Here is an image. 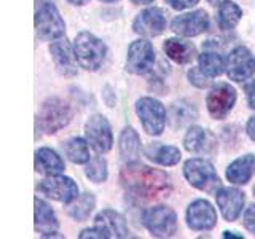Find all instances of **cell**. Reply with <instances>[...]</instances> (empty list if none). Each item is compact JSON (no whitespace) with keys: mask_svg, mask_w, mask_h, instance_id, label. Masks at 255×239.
I'll return each instance as SVG.
<instances>
[{"mask_svg":"<svg viewBox=\"0 0 255 239\" xmlns=\"http://www.w3.org/2000/svg\"><path fill=\"white\" fill-rule=\"evenodd\" d=\"M120 182L128 193L142 201H151L171 193L169 175L142 163H128L120 172Z\"/></svg>","mask_w":255,"mask_h":239,"instance_id":"6da1fadb","label":"cell"},{"mask_svg":"<svg viewBox=\"0 0 255 239\" xmlns=\"http://www.w3.org/2000/svg\"><path fill=\"white\" fill-rule=\"evenodd\" d=\"M74 50L78 64L85 70H98L106 61L107 46L101 38L93 35L91 32H80L75 37Z\"/></svg>","mask_w":255,"mask_h":239,"instance_id":"7a4b0ae2","label":"cell"},{"mask_svg":"<svg viewBox=\"0 0 255 239\" xmlns=\"http://www.w3.org/2000/svg\"><path fill=\"white\" fill-rule=\"evenodd\" d=\"M72 120V107L67 101L61 98H50L42 104L38 114L40 127L46 134H54L67 126Z\"/></svg>","mask_w":255,"mask_h":239,"instance_id":"3957f363","label":"cell"},{"mask_svg":"<svg viewBox=\"0 0 255 239\" xmlns=\"http://www.w3.org/2000/svg\"><path fill=\"white\" fill-rule=\"evenodd\" d=\"M183 175L190 182V185H193L198 190L211 193V191L220 187V179L217 172H215L212 163L203 158L188 159L185 166H183Z\"/></svg>","mask_w":255,"mask_h":239,"instance_id":"277c9868","label":"cell"},{"mask_svg":"<svg viewBox=\"0 0 255 239\" xmlns=\"http://www.w3.org/2000/svg\"><path fill=\"white\" fill-rule=\"evenodd\" d=\"M142 223L151 236L169 238L177 231V215L167 206L150 207L142 215Z\"/></svg>","mask_w":255,"mask_h":239,"instance_id":"5b68a950","label":"cell"},{"mask_svg":"<svg viewBox=\"0 0 255 239\" xmlns=\"http://www.w3.org/2000/svg\"><path fill=\"white\" fill-rule=\"evenodd\" d=\"M35 30L42 40H58L66 32L61 14L53 3L42 2L35 10Z\"/></svg>","mask_w":255,"mask_h":239,"instance_id":"8992f818","label":"cell"},{"mask_svg":"<svg viewBox=\"0 0 255 239\" xmlns=\"http://www.w3.org/2000/svg\"><path fill=\"white\" fill-rule=\"evenodd\" d=\"M135 114L140 118L143 131L150 135H159L166 126V110L163 104L153 98H142L135 102Z\"/></svg>","mask_w":255,"mask_h":239,"instance_id":"52a82bcc","label":"cell"},{"mask_svg":"<svg viewBox=\"0 0 255 239\" xmlns=\"http://www.w3.org/2000/svg\"><path fill=\"white\" fill-rule=\"evenodd\" d=\"M43 195L48 198L56 199L59 203H72L78 196V187L77 183L72 180L70 177L66 175H48L45 180H42L37 187Z\"/></svg>","mask_w":255,"mask_h":239,"instance_id":"ba28073f","label":"cell"},{"mask_svg":"<svg viewBox=\"0 0 255 239\" xmlns=\"http://www.w3.org/2000/svg\"><path fill=\"white\" fill-rule=\"evenodd\" d=\"M155 64L153 45L147 40H135L129 45L126 56V69L134 75H143L151 70Z\"/></svg>","mask_w":255,"mask_h":239,"instance_id":"9c48e42d","label":"cell"},{"mask_svg":"<svg viewBox=\"0 0 255 239\" xmlns=\"http://www.w3.org/2000/svg\"><path fill=\"white\" fill-rule=\"evenodd\" d=\"M85 134L88 143L98 151V153H107L112 148V129L106 117L93 115L85 124Z\"/></svg>","mask_w":255,"mask_h":239,"instance_id":"30bf717a","label":"cell"},{"mask_svg":"<svg viewBox=\"0 0 255 239\" xmlns=\"http://www.w3.org/2000/svg\"><path fill=\"white\" fill-rule=\"evenodd\" d=\"M236 102V91L233 86H230L227 83H219L217 86H214L211 93L207 94V110L212 118L215 120H223L231 109H233Z\"/></svg>","mask_w":255,"mask_h":239,"instance_id":"8fae6325","label":"cell"},{"mask_svg":"<svg viewBox=\"0 0 255 239\" xmlns=\"http://www.w3.org/2000/svg\"><path fill=\"white\" fill-rule=\"evenodd\" d=\"M255 72V58L246 46H238L227 59V74L235 82H244Z\"/></svg>","mask_w":255,"mask_h":239,"instance_id":"7c38bea8","label":"cell"},{"mask_svg":"<svg viewBox=\"0 0 255 239\" xmlns=\"http://www.w3.org/2000/svg\"><path fill=\"white\" fill-rule=\"evenodd\" d=\"M135 34L142 37H156L166 29V13L163 8H147L135 16L132 22Z\"/></svg>","mask_w":255,"mask_h":239,"instance_id":"4fadbf2b","label":"cell"},{"mask_svg":"<svg viewBox=\"0 0 255 239\" xmlns=\"http://www.w3.org/2000/svg\"><path fill=\"white\" fill-rule=\"evenodd\" d=\"M217 223V212L206 199H196L187 209V225L195 231H209Z\"/></svg>","mask_w":255,"mask_h":239,"instance_id":"5bb4252c","label":"cell"},{"mask_svg":"<svg viewBox=\"0 0 255 239\" xmlns=\"http://www.w3.org/2000/svg\"><path fill=\"white\" fill-rule=\"evenodd\" d=\"M50 53L58 74L62 77H75L77 75V56L75 50L70 46L66 38H58L51 43Z\"/></svg>","mask_w":255,"mask_h":239,"instance_id":"9a60e30c","label":"cell"},{"mask_svg":"<svg viewBox=\"0 0 255 239\" xmlns=\"http://www.w3.org/2000/svg\"><path fill=\"white\" fill-rule=\"evenodd\" d=\"M172 32L177 35H183V37H195L203 34L204 30H207L209 27V16L204 10H196L191 13H185L177 16L172 24Z\"/></svg>","mask_w":255,"mask_h":239,"instance_id":"2e32d148","label":"cell"},{"mask_svg":"<svg viewBox=\"0 0 255 239\" xmlns=\"http://www.w3.org/2000/svg\"><path fill=\"white\" fill-rule=\"evenodd\" d=\"M244 193L239 191L238 188H230V187H222L217 193H215V201L220 207V212L223 219L228 222H235L239 214L243 211L244 206Z\"/></svg>","mask_w":255,"mask_h":239,"instance_id":"e0dca14e","label":"cell"},{"mask_svg":"<svg viewBox=\"0 0 255 239\" xmlns=\"http://www.w3.org/2000/svg\"><path fill=\"white\" fill-rule=\"evenodd\" d=\"M94 227L101 230L106 238H128L129 228L126 225V220L122 214L115 211L106 209L96 215Z\"/></svg>","mask_w":255,"mask_h":239,"instance_id":"ac0fdd59","label":"cell"},{"mask_svg":"<svg viewBox=\"0 0 255 239\" xmlns=\"http://www.w3.org/2000/svg\"><path fill=\"white\" fill-rule=\"evenodd\" d=\"M255 172V155H244L235 159L227 169V179L236 185H246Z\"/></svg>","mask_w":255,"mask_h":239,"instance_id":"d6986e66","label":"cell"},{"mask_svg":"<svg viewBox=\"0 0 255 239\" xmlns=\"http://www.w3.org/2000/svg\"><path fill=\"white\" fill-rule=\"evenodd\" d=\"M59 223L53 209L42 199L35 198V230L43 236H54Z\"/></svg>","mask_w":255,"mask_h":239,"instance_id":"ffe728a7","label":"cell"},{"mask_svg":"<svg viewBox=\"0 0 255 239\" xmlns=\"http://www.w3.org/2000/svg\"><path fill=\"white\" fill-rule=\"evenodd\" d=\"M35 169L43 175H56L66 169V166L54 150L43 147L35 151Z\"/></svg>","mask_w":255,"mask_h":239,"instance_id":"44dd1931","label":"cell"},{"mask_svg":"<svg viewBox=\"0 0 255 239\" xmlns=\"http://www.w3.org/2000/svg\"><path fill=\"white\" fill-rule=\"evenodd\" d=\"M163 50L167 54V58H171L177 64H187L193 59L195 56V46L187 40L180 38H169L166 40L163 45Z\"/></svg>","mask_w":255,"mask_h":239,"instance_id":"7402d4cb","label":"cell"},{"mask_svg":"<svg viewBox=\"0 0 255 239\" xmlns=\"http://www.w3.org/2000/svg\"><path fill=\"white\" fill-rule=\"evenodd\" d=\"M140 150V139L137 132H135L131 126H126L120 134V153H122L123 159L131 161L139 155Z\"/></svg>","mask_w":255,"mask_h":239,"instance_id":"603a6c76","label":"cell"},{"mask_svg":"<svg viewBox=\"0 0 255 239\" xmlns=\"http://www.w3.org/2000/svg\"><path fill=\"white\" fill-rule=\"evenodd\" d=\"M96 207V198L91 193H83L74 199V203L69 206V215L77 222H85L90 214L94 211Z\"/></svg>","mask_w":255,"mask_h":239,"instance_id":"cb8c5ba5","label":"cell"},{"mask_svg":"<svg viewBox=\"0 0 255 239\" xmlns=\"http://www.w3.org/2000/svg\"><path fill=\"white\" fill-rule=\"evenodd\" d=\"M243 16L241 8H239L235 2H230V0H225L222 2L219 6V14H217V21L219 26L223 30H231L233 27H236V24L239 22Z\"/></svg>","mask_w":255,"mask_h":239,"instance_id":"d4e9b609","label":"cell"},{"mask_svg":"<svg viewBox=\"0 0 255 239\" xmlns=\"http://www.w3.org/2000/svg\"><path fill=\"white\" fill-rule=\"evenodd\" d=\"M64 151H66V156L75 164H85L91 159L88 140H83L82 137L69 139L64 145Z\"/></svg>","mask_w":255,"mask_h":239,"instance_id":"484cf974","label":"cell"},{"mask_svg":"<svg viewBox=\"0 0 255 239\" xmlns=\"http://www.w3.org/2000/svg\"><path fill=\"white\" fill-rule=\"evenodd\" d=\"M147 156L163 166H174L180 161V150L172 145H155L147 150Z\"/></svg>","mask_w":255,"mask_h":239,"instance_id":"4316f807","label":"cell"},{"mask_svg":"<svg viewBox=\"0 0 255 239\" xmlns=\"http://www.w3.org/2000/svg\"><path fill=\"white\" fill-rule=\"evenodd\" d=\"M199 69H201L207 77H219L223 70H225V61L217 53H203L199 56Z\"/></svg>","mask_w":255,"mask_h":239,"instance_id":"83f0119b","label":"cell"},{"mask_svg":"<svg viewBox=\"0 0 255 239\" xmlns=\"http://www.w3.org/2000/svg\"><path fill=\"white\" fill-rule=\"evenodd\" d=\"M183 145L191 153H198L206 145V132L201 126H191L185 134L183 139Z\"/></svg>","mask_w":255,"mask_h":239,"instance_id":"f1b7e54d","label":"cell"},{"mask_svg":"<svg viewBox=\"0 0 255 239\" xmlns=\"http://www.w3.org/2000/svg\"><path fill=\"white\" fill-rule=\"evenodd\" d=\"M85 174L86 177L96 182V183H101V182H106L107 180V163L106 159L101 158V156H96L93 159L88 161V166L85 167Z\"/></svg>","mask_w":255,"mask_h":239,"instance_id":"f546056e","label":"cell"},{"mask_svg":"<svg viewBox=\"0 0 255 239\" xmlns=\"http://www.w3.org/2000/svg\"><path fill=\"white\" fill-rule=\"evenodd\" d=\"M198 117L196 114V109L193 104H190L187 101H182V102H177L172 106V118L175 124H185L188 121H193V120Z\"/></svg>","mask_w":255,"mask_h":239,"instance_id":"4dcf8cb0","label":"cell"},{"mask_svg":"<svg viewBox=\"0 0 255 239\" xmlns=\"http://www.w3.org/2000/svg\"><path fill=\"white\" fill-rule=\"evenodd\" d=\"M188 78H190V83H193L198 88H206L209 85V77H207L201 69H191L188 72Z\"/></svg>","mask_w":255,"mask_h":239,"instance_id":"1f68e13d","label":"cell"},{"mask_svg":"<svg viewBox=\"0 0 255 239\" xmlns=\"http://www.w3.org/2000/svg\"><path fill=\"white\" fill-rule=\"evenodd\" d=\"M244 227L255 235V204L247 207V211L244 214Z\"/></svg>","mask_w":255,"mask_h":239,"instance_id":"d6a6232c","label":"cell"},{"mask_svg":"<svg viewBox=\"0 0 255 239\" xmlns=\"http://www.w3.org/2000/svg\"><path fill=\"white\" fill-rule=\"evenodd\" d=\"M164 2L169 5L174 10H185V8H191L193 5H196L199 0H164Z\"/></svg>","mask_w":255,"mask_h":239,"instance_id":"836d02e7","label":"cell"},{"mask_svg":"<svg viewBox=\"0 0 255 239\" xmlns=\"http://www.w3.org/2000/svg\"><path fill=\"white\" fill-rule=\"evenodd\" d=\"M86 238H98V239H106V236H104V233L101 230L98 228H93V230H85L80 233V239H86Z\"/></svg>","mask_w":255,"mask_h":239,"instance_id":"e575fe53","label":"cell"},{"mask_svg":"<svg viewBox=\"0 0 255 239\" xmlns=\"http://www.w3.org/2000/svg\"><path fill=\"white\" fill-rule=\"evenodd\" d=\"M246 94H247V102H249V107L255 109V80L246 86Z\"/></svg>","mask_w":255,"mask_h":239,"instance_id":"d590c367","label":"cell"},{"mask_svg":"<svg viewBox=\"0 0 255 239\" xmlns=\"http://www.w3.org/2000/svg\"><path fill=\"white\" fill-rule=\"evenodd\" d=\"M247 134L252 140H255V117H252L247 123Z\"/></svg>","mask_w":255,"mask_h":239,"instance_id":"8d00e7d4","label":"cell"},{"mask_svg":"<svg viewBox=\"0 0 255 239\" xmlns=\"http://www.w3.org/2000/svg\"><path fill=\"white\" fill-rule=\"evenodd\" d=\"M69 3H72V5H78V6H82V5H85V3H88L90 0H67Z\"/></svg>","mask_w":255,"mask_h":239,"instance_id":"74e56055","label":"cell"},{"mask_svg":"<svg viewBox=\"0 0 255 239\" xmlns=\"http://www.w3.org/2000/svg\"><path fill=\"white\" fill-rule=\"evenodd\" d=\"M223 238H243L241 235H235L233 231H225V233H223Z\"/></svg>","mask_w":255,"mask_h":239,"instance_id":"f35d334b","label":"cell"},{"mask_svg":"<svg viewBox=\"0 0 255 239\" xmlns=\"http://www.w3.org/2000/svg\"><path fill=\"white\" fill-rule=\"evenodd\" d=\"M151 2H153V0H132V3H135V5H147Z\"/></svg>","mask_w":255,"mask_h":239,"instance_id":"ab89813d","label":"cell"},{"mask_svg":"<svg viewBox=\"0 0 255 239\" xmlns=\"http://www.w3.org/2000/svg\"><path fill=\"white\" fill-rule=\"evenodd\" d=\"M211 5H217V3H222V2H225V0H207Z\"/></svg>","mask_w":255,"mask_h":239,"instance_id":"60d3db41","label":"cell"},{"mask_svg":"<svg viewBox=\"0 0 255 239\" xmlns=\"http://www.w3.org/2000/svg\"><path fill=\"white\" fill-rule=\"evenodd\" d=\"M101 2H118V0H101Z\"/></svg>","mask_w":255,"mask_h":239,"instance_id":"b9f144b4","label":"cell"},{"mask_svg":"<svg viewBox=\"0 0 255 239\" xmlns=\"http://www.w3.org/2000/svg\"><path fill=\"white\" fill-rule=\"evenodd\" d=\"M254 193H255V188H254Z\"/></svg>","mask_w":255,"mask_h":239,"instance_id":"7bdbcfd3","label":"cell"}]
</instances>
